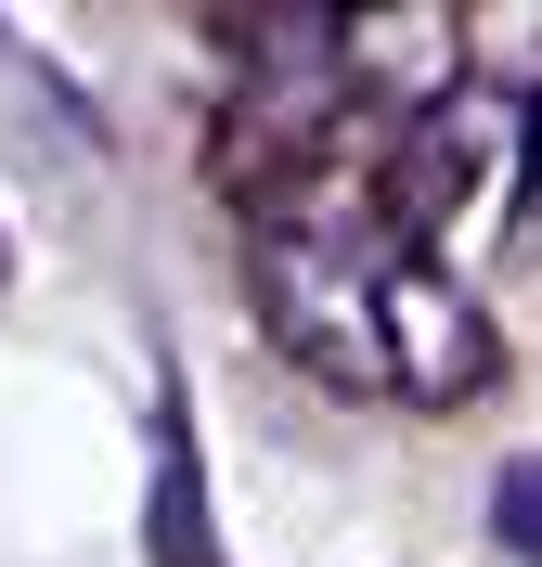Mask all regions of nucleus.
<instances>
[{"instance_id": "nucleus-1", "label": "nucleus", "mask_w": 542, "mask_h": 567, "mask_svg": "<svg viewBox=\"0 0 542 567\" xmlns=\"http://www.w3.org/2000/svg\"><path fill=\"white\" fill-rule=\"evenodd\" d=\"M246 271H258V322L285 336V361H310L349 400H466L491 374L478 297L439 271V246H413L388 219L375 181L310 168L297 194H272Z\"/></svg>"}, {"instance_id": "nucleus-2", "label": "nucleus", "mask_w": 542, "mask_h": 567, "mask_svg": "<svg viewBox=\"0 0 542 567\" xmlns=\"http://www.w3.org/2000/svg\"><path fill=\"white\" fill-rule=\"evenodd\" d=\"M155 567H219L207 555V491H194V413H181V388L155 400Z\"/></svg>"}, {"instance_id": "nucleus-3", "label": "nucleus", "mask_w": 542, "mask_h": 567, "mask_svg": "<svg viewBox=\"0 0 542 567\" xmlns=\"http://www.w3.org/2000/svg\"><path fill=\"white\" fill-rule=\"evenodd\" d=\"M491 529H504V555H517V567H542V452H517V464H504Z\"/></svg>"}, {"instance_id": "nucleus-4", "label": "nucleus", "mask_w": 542, "mask_h": 567, "mask_svg": "<svg viewBox=\"0 0 542 567\" xmlns=\"http://www.w3.org/2000/svg\"><path fill=\"white\" fill-rule=\"evenodd\" d=\"M0 271H13V233H0Z\"/></svg>"}]
</instances>
